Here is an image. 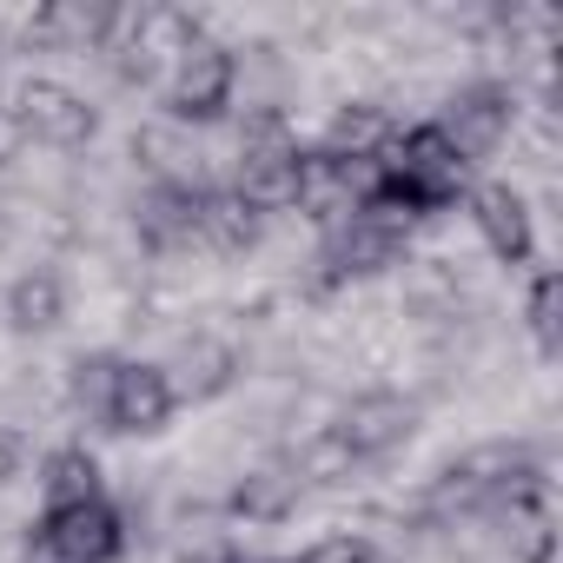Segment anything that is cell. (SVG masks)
Listing matches in <instances>:
<instances>
[{"label":"cell","instance_id":"8","mask_svg":"<svg viewBox=\"0 0 563 563\" xmlns=\"http://www.w3.org/2000/svg\"><path fill=\"white\" fill-rule=\"evenodd\" d=\"M358 166H365V159H358ZM358 166H345V159H332V153H319V146H299V166H292V199H286V212L312 219L319 232L345 225V219L358 212Z\"/></svg>","mask_w":563,"mask_h":563},{"label":"cell","instance_id":"23","mask_svg":"<svg viewBox=\"0 0 563 563\" xmlns=\"http://www.w3.org/2000/svg\"><path fill=\"white\" fill-rule=\"evenodd\" d=\"M27 153V133H21V113L8 107V100H0V173H8L14 159Z\"/></svg>","mask_w":563,"mask_h":563},{"label":"cell","instance_id":"11","mask_svg":"<svg viewBox=\"0 0 563 563\" xmlns=\"http://www.w3.org/2000/svg\"><path fill=\"white\" fill-rule=\"evenodd\" d=\"M239 372H245V358H239L232 339L192 332V339H179V352H173V365H166V385H173L179 405H212V398H225V391L239 385Z\"/></svg>","mask_w":563,"mask_h":563},{"label":"cell","instance_id":"21","mask_svg":"<svg viewBox=\"0 0 563 563\" xmlns=\"http://www.w3.org/2000/svg\"><path fill=\"white\" fill-rule=\"evenodd\" d=\"M272 563H385V550H378L365 530H339V537L306 543L299 556H272Z\"/></svg>","mask_w":563,"mask_h":563},{"label":"cell","instance_id":"26","mask_svg":"<svg viewBox=\"0 0 563 563\" xmlns=\"http://www.w3.org/2000/svg\"><path fill=\"white\" fill-rule=\"evenodd\" d=\"M0 60H8V34H0Z\"/></svg>","mask_w":563,"mask_h":563},{"label":"cell","instance_id":"13","mask_svg":"<svg viewBox=\"0 0 563 563\" xmlns=\"http://www.w3.org/2000/svg\"><path fill=\"white\" fill-rule=\"evenodd\" d=\"M306 497V477L292 471V457H265L252 464L245 477H232L225 490V517L232 523H252V530H272V523H286Z\"/></svg>","mask_w":563,"mask_h":563},{"label":"cell","instance_id":"19","mask_svg":"<svg viewBox=\"0 0 563 563\" xmlns=\"http://www.w3.org/2000/svg\"><path fill=\"white\" fill-rule=\"evenodd\" d=\"M523 325H530V339H537V352H543V358H556V352H563V278H556L550 265H543V272H530Z\"/></svg>","mask_w":563,"mask_h":563},{"label":"cell","instance_id":"24","mask_svg":"<svg viewBox=\"0 0 563 563\" xmlns=\"http://www.w3.org/2000/svg\"><path fill=\"white\" fill-rule=\"evenodd\" d=\"M21 563H74V556H67L54 537H41V530L27 523V550H21Z\"/></svg>","mask_w":563,"mask_h":563},{"label":"cell","instance_id":"5","mask_svg":"<svg viewBox=\"0 0 563 563\" xmlns=\"http://www.w3.org/2000/svg\"><path fill=\"white\" fill-rule=\"evenodd\" d=\"M510 120H517L510 87H504V80H471V87H457V93L444 100V113H438L431 126L451 140V153H457L464 173H471V166H484V159L510 140Z\"/></svg>","mask_w":563,"mask_h":563},{"label":"cell","instance_id":"15","mask_svg":"<svg viewBox=\"0 0 563 563\" xmlns=\"http://www.w3.org/2000/svg\"><path fill=\"white\" fill-rule=\"evenodd\" d=\"M258 239H265V212L245 192H232L225 179H212L206 186V206H199V245L219 252V258H245Z\"/></svg>","mask_w":563,"mask_h":563},{"label":"cell","instance_id":"2","mask_svg":"<svg viewBox=\"0 0 563 563\" xmlns=\"http://www.w3.org/2000/svg\"><path fill=\"white\" fill-rule=\"evenodd\" d=\"M232 100H239V54H232L225 41H212V34L159 80V113H166V126H179V133L219 126V120L232 113Z\"/></svg>","mask_w":563,"mask_h":563},{"label":"cell","instance_id":"14","mask_svg":"<svg viewBox=\"0 0 563 563\" xmlns=\"http://www.w3.org/2000/svg\"><path fill=\"white\" fill-rule=\"evenodd\" d=\"M206 186H146L140 206H133V225H140V245L146 252H179V245H199V206H206Z\"/></svg>","mask_w":563,"mask_h":563},{"label":"cell","instance_id":"17","mask_svg":"<svg viewBox=\"0 0 563 563\" xmlns=\"http://www.w3.org/2000/svg\"><path fill=\"white\" fill-rule=\"evenodd\" d=\"M93 497H113L100 457L87 444H54L41 457V510H74V504H93Z\"/></svg>","mask_w":563,"mask_h":563},{"label":"cell","instance_id":"25","mask_svg":"<svg viewBox=\"0 0 563 563\" xmlns=\"http://www.w3.org/2000/svg\"><path fill=\"white\" fill-rule=\"evenodd\" d=\"M219 563H272V556H245V550H219Z\"/></svg>","mask_w":563,"mask_h":563},{"label":"cell","instance_id":"6","mask_svg":"<svg viewBox=\"0 0 563 563\" xmlns=\"http://www.w3.org/2000/svg\"><path fill=\"white\" fill-rule=\"evenodd\" d=\"M332 438H339V451L352 457V464H378V457H391L398 444H411V431H418V405L405 398V391H358V398H345L339 405V418L325 424Z\"/></svg>","mask_w":563,"mask_h":563},{"label":"cell","instance_id":"3","mask_svg":"<svg viewBox=\"0 0 563 563\" xmlns=\"http://www.w3.org/2000/svg\"><path fill=\"white\" fill-rule=\"evenodd\" d=\"M8 107L21 113L27 146L80 153V146H93V133H100V107H93L87 93H74L67 80H54V74H27V80L14 87V100H8Z\"/></svg>","mask_w":563,"mask_h":563},{"label":"cell","instance_id":"12","mask_svg":"<svg viewBox=\"0 0 563 563\" xmlns=\"http://www.w3.org/2000/svg\"><path fill=\"white\" fill-rule=\"evenodd\" d=\"M484 517L504 530L510 563H550V556H556V510H550V484H543V477L504 490Z\"/></svg>","mask_w":563,"mask_h":563},{"label":"cell","instance_id":"20","mask_svg":"<svg viewBox=\"0 0 563 563\" xmlns=\"http://www.w3.org/2000/svg\"><path fill=\"white\" fill-rule=\"evenodd\" d=\"M113 372H120V352H80V358H74V405H80L93 424H107Z\"/></svg>","mask_w":563,"mask_h":563},{"label":"cell","instance_id":"7","mask_svg":"<svg viewBox=\"0 0 563 563\" xmlns=\"http://www.w3.org/2000/svg\"><path fill=\"white\" fill-rule=\"evenodd\" d=\"M173 411H179V398H173V385H166V365H153V358H120L113 398H107V424H100V431H113V438H159V431L173 424Z\"/></svg>","mask_w":563,"mask_h":563},{"label":"cell","instance_id":"9","mask_svg":"<svg viewBox=\"0 0 563 563\" xmlns=\"http://www.w3.org/2000/svg\"><path fill=\"white\" fill-rule=\"evenodd\" d=\"M464 212H471V225H477V239L497 265H530L537 258V225H530V206H523L517 186L484 179V186L464 192Z\"/></svg>","mask_w":563,"mask_h":563},{"label":"cell","instance_id":"10","mask_svg":"<svg viewBox=\"0 0 563 563\" xmlns=\"http://www.w3.org/2000/svg\"><path fill=\"white\" fill-rule=\"evenodd\" d=\"M34 530L54 537L74 563H120V556H126V510H120L113 497L74 504V510H41Z\"/></svg>","mask_w":563,"mask_h":563},{"label":"cell","instance_id":"16","mask_svg":"<svg viewBox=\"0 0 563 563\" xmlns=\"http://www.w3.org/2000/svg\"><path fill=\"white\" fill-rule=\"evenodd\" d=\"M391 133H398L391 107H378V100H345V107L325 120V133H319L312 146L332 153V159H345V166H358V159H378Z\"/></svg>","mask_w":563,"mask_h":563},{"label":"cell","instance_id":"22","mask_svg":"<svg viewBox=\"0 0 563 563\" xmlns=\"http://www.w3.org/2000/svg\"><path fill=\"white\" fill-rule=\"evenodd\" d=\"M14 477H27V431L21 424H0V490Z\"/></svg>","mask_w":563,"mask_h":563},{"label":"cell","instance_id":"4","mask_svg":"<svg viewBox=\"0 0 563 563\" xmlns=\"http://www.w3.org/2000/svg\"><path fill=\"white\" fill-rule=\"evenodd\" d=\"M405 258V232L372 219V212H352L345 225L319 232V272H312V292H339V286H358V278H378L385 265Z\"/></svg>","mask_w":563,"mask_h":563},{"label":"cell","instance_id":"1","mask_svg":"<svg viewBox=\"0 0 563 563\" xmlns=\"http://www.w3.org/2000/svg\"><path fill=\"white\" fill-rule=\"evenodd\" d=\"M543 477L537 451L523 438H490V444H471L457 464H444L424 490V523H464V517H484L504 490Z\"/></svg>","mask_w":563,"mask_h":563},{"label":"cell","instance_id":"18","mask_svg":"<svg viewBox=\"0 0 563 563\" xmlns=\"http://www.w3.org/2000/svg\"><path fill=\"white\" fill-rule=\"evenodd\" d=\"M8 325L14 332H27V339H41V332H54L60 319H67V278L54 272V265H27L14 286H8Z\"/></svg>","mask_w":563,"mask_h":563}]
</instances>
